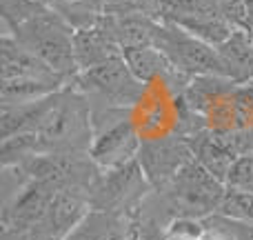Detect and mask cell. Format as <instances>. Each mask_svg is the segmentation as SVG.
<instances>
[{"label":"cell","mask_w":253,"mask_h":240,"mask_svg":"<svg viewBox=\"0 0 253 240\" xmlns=\"http://www.w3.org/2000/svg\"><path fill=\"white\" fill-rule=\"evenodd\" d=\"M93 136V116L87 98L74 85H67L58 92L56 102L38 129L2 140L0 160L2 167H13L40 153L89 151Z\"/></svg>","instance_id":"1"},{"label":"cell","mask_w":253,"mask_h":240,"mask_svg":"<svg viewBox=\"0 0 253 240\" xmlns=\"http://www.w3.org/2000/svg\"><path fill=\"white\" fill-rule=\"evenodd\" d=\"M4 31L11 34L22 47H27L36 58H40L65 80L71 83L80 74L74 49L76 29L53 9H42L13 29Z\"/></svg>","instance_id":"2"},{"label":"cell","mask_w":253,"mask_h":240,"mask_svg":"<svg viewBox=\"0 0 253 240\" xmlns=\"http://www.w3.org/2000/svg\"><path fill=\"white\" fill-rule=\"evenodd\" d=\"M69 85H74L91 107V116L105 114H123L131 111L144 100L149 85L140 83L125 58H116L93 69L80 71Z\"/></svg>","instance_id":"3"},{"label":"cell","mask_w":253,"mask_h":240,"mask_svg":"<svg viewBox=\"0 0 253 240\" xmlns=\"http://www.w3.org/2000/svg\"><path fill=\"white\" fill-rule=\"evenodd\" d=\"M227 183L215 178L202 162L193 158L187 167L180 169V174L160 189V198L165 200L167 209L173 218H209L218 211L220 200L224 196ZM156 192V189H153Z\"/></svg>","instance_id":"4"},{"label":"cell","mask_w":253,"mask_h":240,"mask_svg":"<svg viewBox=\"0 0 253 240\" xmlns=\"http://www.w3.org/2000/svg\"><path fill=\"white\" fill-rule=\"evenodd\" d=\"M153 47L160 49L169 58L173 69L184 76H191V78H196V76H222V78H227V67H224L218 47L205 43L173 22L158 20Z\"/></svg>","instance_id":"5"},{"label":"cell","mask_w":253,"mask_h":240,"mask_svg":"<svg viewBox=\"0 0 253 240\" xmlns=\"http://www.w3.org/2000/svg\"><path fill=\"white\" fill-rule=\"evenodd\" d=\"M13 167H18L27 180H38L51 189H83L89 196L102 176V169L93 162L89 151L40 153Z\"/></svg>","instance_id":"6"},{"label":"cell","mask_w":253,"mask_h":240,"mask_svg":"<svg viewBox=\"0 0 253 240\" xmlns=\"http://www.w3.org/2000/svg\"><path fill=\"white\" fill-rule=\"evenodd\" d=\"M153 192L138 160L118 169H107L91 189V209L116 211V214L133 216L144 198Z\"/></svg>","instance_id":"7"},{"label":"cell","mask_w":253,"mask_h":240,"mask_svg":"<svg viewBox=\"0 0 253 240\" xmlns=\"http://www.w3.org/2000/svg\"><path fill=\"white\" fill-rule=\"evenodd\" d=\"M193 158L191 143L175 129L171 134L142 138V147L138 151V162L156 192L165 189Z\"/></svg>","instance_id":"8"},{"label":"cell","mask_w":253,"mask_h":240,"mask_svg":"<svg viewBox=\"0 0 253 240\" xmlns=\"http://www.w3.org/2000/svg\"><path fill=\"white\" fill-rule=\"evenodd\" d=\"M140 147H142V136L138 134L133 118L126 116V118L96 131L89 156L102 171L118 169V167L138 160Z\"/></svg>","instance_id":"9"},{"label":"cell","mask_w":253,"mask_h":240,"mask_svg":"<svg viewBox=\"0 0 253 240\" xmlns=\"http://www.w3.org/2000/svg\"><path fill=\"white\" fill-rule=\"evenodd\" d=\"M0 76L7 78H36V80H49L58 85H69L60 74L47 67L40 58H36L27 47H22L11 34L4 31L0 38Z\"/></svg>","instance_id":"10"},{"label":"cell","mask_w":253,"mask_h":240,"mask_svg":"<svg viewBox=\"0 0 253 240\" xmlns=\"http://www.w3.org/2000/svg\"><path fill=\"white\" fill-rule=\"evenodd\" d=\"M98 22L105 27V31L118 43L123 51L153 45L158 27V18L144 13H102Z\"/></svg>","instance_id":"11"},{"label":"cell","mask_w":253,"mask_h":240,"mask_svg":"<svg viewBox=\"0 0 253 240\" xmlns=\"http://www.w3.org/2000/svg\"><path fill=\"white\" fill-rule=\"evenodd\" d=\"M74 49H76V62H78L80 71L93 69V67L105 65V62H109V60L123 58V49L107 34L100 22H96V25H91V27L76 29Z\"/></svg>","instance_id":"12"},{"label":"cell","mask_w":253,"mask_h":240,"mask_svg":"<svg viewBox=\"0 0 253 240\" xmlns=\"http://www.w3.org/2000/svg\"><path fill=\"white\" fill-rule=\"evenodd\" d=\"M187 140L191 143L196 160L202 162L215 178L227 183L229 171H231L233 162L238 160V153L229 147V143L222 138V134L218 129L207 127V129L198 131V134L187 136Z\"/></svg>","instance_id":"13"},{"label":"cell","mask_w":253,"mask_h":240,"mask_svg":"<svg viewBox=\"0 0 253 240\" xmlns=\"http://www.w3.org/2000/svg\"><path fill=\"white\" fill-rule=\"evenodd\" d=\"M56 96L58 92L47 98H40V100L25 102V105H0V138L7 140L13 136L36 131L53 107Z\"/></svg>","instance_id":"14"},{"label":"cell","mask_w":253,"mask_h":240,"mask_svg":"<svg viewBox=\"0 0 253 240\" xmlns=\"http://www.w3.org/2000/svg\"><path fill=\"white\" fill-rule=\"evenodd\" d=\"M131 234V216L105 209H89L67 240H126Z\"/></svg>","instance_id":"15"},{"label":"cell","mask_w":253,"mask_h":240,"mask_svg":"<svg viewBox=\"0 0 253 240\" xmlns=\"http://www.w3.org/2000/svg\"><path fill=\"white\" fill-rule=\"evenodd\" d=\"M222 62L227 67V78L238 85L253 83V34L236 29L229 40L218 47Z\"/></svg>","instance_id":"16"},{"label":"cell","mask_w":253,"mask_h":240,"mask_svg":"<svg viewBox=\"0 0 253 240\" xmlns=\"http://www.w3.org/2000/svg\"><path fill=\"white\" fill-rule=\"evenodd\" d=\"M213 13H222L220 0H156L158 20L173 22L178 27L189 25L191 20L202 16H213Z\"/></svg>","instance_id":"17"},{"label":"cell","mask_w":253,"mask_h":240,"mask_svg":"<svg viewBox=\"0 0 253 240\" xmlns=\"http://www.w3.org/2000/svg\"><path fill=\"white\" fill-rule=\"evenodd\" d=\"M62 87H67V85L49 83V80H36V78H7V80H0V105L34 102L60 92Z\"/></svg>","instance_id":"18"},{"label":"cell","mask_w":253,"mask_h":240,"mask_svg":"<svg viewBox=\"0 0 253 240\" xmlns=\"http://www.w3.org/2000/svg\"><path fill=\"white\" fill-rule=\"evenodd\" d=\"M215 214L236 223H253V192L227 185Z\"/></svg>","instance_id":"19"},{"label":"cell","mask_w":253,"mask_h":240,"mask_svg":"<svg viewBox=\"0 0 253 240\" xmlns=\"http://www.w3.org/2000/svg\"><path fill=\"white\" fill-rule=\"evenodd\" d=\"M51 0H0V13H2L4 29H13L16 25L25 22L34 13L49 9Z\"/></svg>","instance_id":"20"},{"label":"cell","mask_w":253,"mask_h":240,"mask_svg":"<svg viewBox=\"0 0 253 240\" xmlns=\"http://www.w3.org/2000/svg\"><path fill=\"white\" fill-rule=\"evenodd\" d=\"M202 232H205V220L182 216V218L171 220L162 240H200Z\"/></svg>","instance_id":"21"},{"label":"cell","mask_w":253,"mask_h":240,"mask_svg":"<svg viewBox=\"0 0 253 240\" xmlns=\"http://www.w3.org/2000/svg\"><path fill=\"white\" fill-rule=\"evenodd\" d=\"M227 185L253 192V153H245L233 162L231 171L227 176Z\"/></svg>","instance_id":"22"},{"label":"cell","mask_w":253,"mask_h":240,"mask_svg":"<svg viewBox=\"0 0 253 240\" xmlns=\"http://www.w3.org/2000/svg\"><path fill=\"white\" fill-rule=\"evenodd\" d=\"M200 240H236V236L229 232L224 220L218 214H213L209 218H205V232H202Z\"/></svg>","instance_id":"23"},{"label":"cell","mask_w":253,"mask_h":240,"mask_svg":"<svg viewBox=\"0 0 253 240\" xmlns=\"http://www.w3.org/2000/svg\"><path fill=\"white\" fill-rule=\"evenodd\" d=\"M222 220L229 227V232L236 236V240H253V223H236V220H229V218H222Z\"/></svg>","instance_id":"24"},{"label":"cell","mask_w":253,"mask_h":240,"mask_svg":"<svg viewBox=\"0 0 253 240\" xmlns=\"http://www.w3.org/2000/svg\"><path fill=\"white\" fill-rule=\"evenodd\" d=\"M91 2L102 16V13H120L125 9L126 0H91Z\"/></svg>","instance_id":"25"},{"label":"cell","mask_w":253,"mask_h":240,"mask_svg":"<svg viewBox=\"0 0 253 240\" xmlns=\"http://www.w3.org/2000/svg\"><path fill=\"white\" fill-rule=\"evenodd\" d=\"M126 240H160V238H156V236H149V234H144L142 229H138L133 225V220H131V234H129V238Z\"/></svg>","instance_id":"26"},{"label":"cell","mask_w":253,"mask_h":240,"mask_svg":"<svg viewBox=\"0 0 253 240\" xmlns=\"http://www.w3.org/2000/svg\"><path fill=\"white\" fill-rule=\"evenodd\" d=\"M247 9V20H249V31L253 34V0H242Z\"/></svg>","instance_id":"27"}]
</instances>
